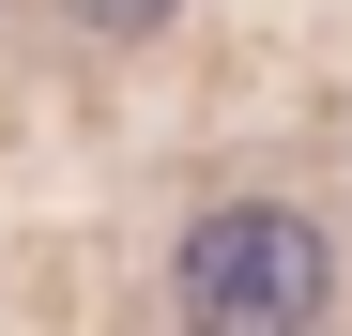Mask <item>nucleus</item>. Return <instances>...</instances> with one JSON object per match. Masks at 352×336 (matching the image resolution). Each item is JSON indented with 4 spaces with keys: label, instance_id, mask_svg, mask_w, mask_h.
Wrapping results in <instances>:
<instances>
[{
    "label": "nucleus",
    "instance_id": "2",
    "mask_svg": "<svg viewBox=\"0 0 352 336\" xmlns=\"http://www.w3.org/2000/svg\"><path fill=\"white\" fill-rule=\"evenodd\" d=\"M77 16H92V31H153L168 0H77Z\"/></svg>",
    "mask_w": 352,
    "mask_h": 336
},
{
    "label": "nucleus",
    "instance_id": "1",
    "mask_svg": "<svg viewBox=\"0 0 352 336\" xmlns=\"http://www.w3.org/2000/svg\"><path fill=\"white\" fill-rule=\"evenodd\" d=\"M322 291H337V245L291 199H230L184 230V321L199 336H307Z\"/></svg>",
    "mask_w": 352,
    "mask_h": 336
}]
</instances>
